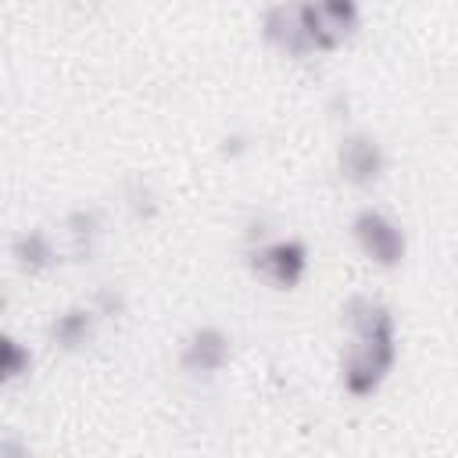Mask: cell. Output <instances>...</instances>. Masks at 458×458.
Instances as JSON below:
<instances>
[{
	"label": "cell",
	"mask_w": 458,
	"mask_h": 458,
	"mask_svg": "<svg viewBox=\"0 0 458 458\" xmlns=\"http://www.w3.org/2000/svg\"><path fill=\"white\" fill-rule=\"evenodd\" d=\"M247 268L272 290H297L311 272V247L301 236H261L247 243Z\"/></svg>",
	"instance_id": "3"
},
{
	"label": "cell",
	"mask_w": 458,
	"mask_h": 458,
	"mask_svg": "<svg viewBox=\"0 0 458 458\" xmlns=\"http://www.w3.org/2000/svg\"><path fill=\"white\" fill-rule=\"evenodd\" d=\"M336 175L351 190H372L386 175V150L376 132L369 129H351L336 143Z\"/></svg>",
	"instance_id": "5"
},
{
	"label": "cell",
	"mask_w": 458,
	"mask_h": 458,
	"mask_svg": "<svg viewBox=\"0 0 458 458\" xmlns=\"http://www.w3.org/2000/svg\"><path fill=\"white\" fill-rule=\"evenodd\" d=\"M97 329H100V318H97V311L89 304H68V308H61V311L50 315L47 340L61 354H75V351H82V347L93 344Z\"/></svg>",
	"instance_id": "9"
},
{
	"label": "cell",
	"mask_w": 458,
	"mask_h": 458,
	"mask_svg": "<svg viewBox=\"0 0 458 458\" xmlns=\"http://www.w3.org/2000/svg\"><path fill=\"white\" fill-rule=\"evenodd\" d=\"M340 322L347 326V347L340 351V386L354 401L376 397L401 358L397 318L386 301L372 293H351L340 304Z\"/></svg>",
	"instance_id": "1"
},
{
	"label": "cell",
	"mask_w": 458,
	"mask_h": 458,
	"mask_svg": "<svg viewBox=\"0 0 458 458\" xmlns=\"http://www.w3.org/2000/svg\"><path fill=\"white\" fill-rule=\"evenodd\" d=\"M247 150H250V136H247V132H225V136L218 140V154L229 157V161L243 157Z\"/></svg>",
	"instance_id": "14"
},
{
	"label": "cell",
	"mask_w": 458,
	"mask_h": 458,
	"mask_svg": "<svg viewBox=\"0 0 458 458\" xmlns=\"http://www.w3.org/2000/svg\"><path fill=\"white\" fill-rule=\"evenodd\" d=\"M29 454V444L14 433H0V458H25Z\"/></svg>",
	"instance_id": "15"
},
{
	"label": "cell",
	"mask_w": 458,
	"mask_h": 458,
	"mask_svg": "<svg viewBox=\"0 0 458 458\" xmlns=\"http://www.w3.org/2000/svg\"><path fill=\"white\" fill-rule=\"evenodd\" d=\"M258 36L268 50H276L286 61H308L311 50L304 43V29L297 18V0H276L258 18Z\"/></svg>",
	"instance_id": "7"
},
{
	"label": "cell",
	"mask_w": 458,
	"mask_h": 458,
	"mask_svg": "<svg viewBox=\"0 0 458 458\" xmlns=\"http://www.w3.org/2000/svg\"><path fill=\"white\" fill-rule=\"evenodd\" d=\"M89 308L97 311L100 322H107V318H122V315L129 311V293H125L122 286H114V283H104V286L93 290Z\"/></svg>",
	"instance_id": "13"
},
{
	"label": "cell",
	"mask_w": 458,
	"mask_h": 458,
	"mask_svg": "<svg viewBox=\"0 0 458 458\" xmlns=\"http://www.w3.org/2000/svg\"><path fill=\"white\" fill-rule=\"evenodd\" d=\"M347 111H351V97H347V93H333L329 114H333V118H347Z\"/></svg>",
	"instance_id": "16"
},
{
	"label": "cell",
	"mask_w": 458,
	"mask_h": 458,
	"mask_svg": "<svg viewBox=\"0 0 458 458\" xmlns=\"http://www.w3.org/2000/svg\"><path fill=\"white\" fill-rule=\"evenodd\" d=\"M122 204H125L129 218L140 222V225H150V222L161 215V197H157V190H154L143 175L125 179V186H122Z\"/></svg>",
	"instance_id": "12"
},
{
	"label": "cell",
	"mask_w": 458,
	"mask_h": 458,
	"mask_svg": "<svg viewBox=\"0 0 458 458\" xmlns=\"http://www.w3.org/2000/svg\"><path fill=\"white\" fill-rule=\"evenodd\" d=\"M32 365H36L32 347L21 336H14L11 329H0V390L21 383L32 372Z\"/></svg>",
	"instance_id": "11"
},
{
	"label": "cell",
	"mask_w": 458,
	"mask_h": 458,
	"mask_svg": "<svg viewBox=\"0 0 458 458\" xmlns=\"http://www.w3.org/2000/svg\"><path fill=\"white\" fill-rule=\"evenodd\" d=\"M61 229H64L72 261H93V254L104 240V211L93 204H79L61 218Z\"/></svg>",
	"instance_id": "10"
},
{
	"label": "cell",
	"mask_w": 458,
	"mask_h": 458,
	"mask_svg": "<svg viewBox=\"0 0 458 458\" xmlns=\"http://www.w3.org/2000/svg\"><path fill=\"white\" fill-rule=\"evenodd\" d=\"M4 308H7V293L0 290V311H4Z\"/></svg>",
	"instance_id": "17"
},
{
	"label": "cell",
	"mask_w": 458,
	"mask_h": 458,
	"mask_svg": "<svg viewBox=\"0 0 458 458\" xmlns=\"http://www.w3.org/2000/svg\"><path fill=\"white\" fill-rule=\"evenodd\" d=\"M7 258H11V265H14L21 276L39 279V276H47V272H54V268L61 265V247H57V240L50 236V229L32 225V229H21V233L11 236Z\"/></svg>",
	"instance_id": "8"
},
{
	"label": "cell",
	"mask_w": 458,
	"mask_h": 458,
	"mask_svg": "<svg viewBox=\"0 0 458 458\" xmlns=\"http://www.w3.org/2000/svg\"><path fill=\"white\" fill-rule=\"evenodd\" d=\"M297 18L311 57H326L358 36L361 0H297Z\"/></svg>",
	"instance_id": "2"
},
{
	"label": "cell",
	"mask_w": 458,
	"mask_h": 458,
	"mask_svg": "<svg viewBox=\"0 0 458 458\" xmlns=\"http://www.w3.org/2000/svg\"><path fill=\"white\" fill-rule=\"evenodd\" d=\"M229 358H233V336L222 326H211V322L208 326H193L182 336L179 354H175L179 369L186 376H193V379H211V376L225 372Z\"/></svg>",
	"instance_id": "6"
},
{
	"label": "cell",
	"mask_w": 458,
	"mask_h": 458,
	"mask_svg": "<svg viewBox=\"0 0 458 458\" xmlns=\"http://www.w3.org/2000/svg\"><path fill=\"white\" fill-rule=\"evenodd\" d=\"M347 229H351V243L358 247V254L369 265H376V268L390 272V268H401V261L408 258V233H404V225L390 211H383L376 204L358 208L351 215Z\"/></svg>",
	"instance_id": "4"
}]
</instances>
